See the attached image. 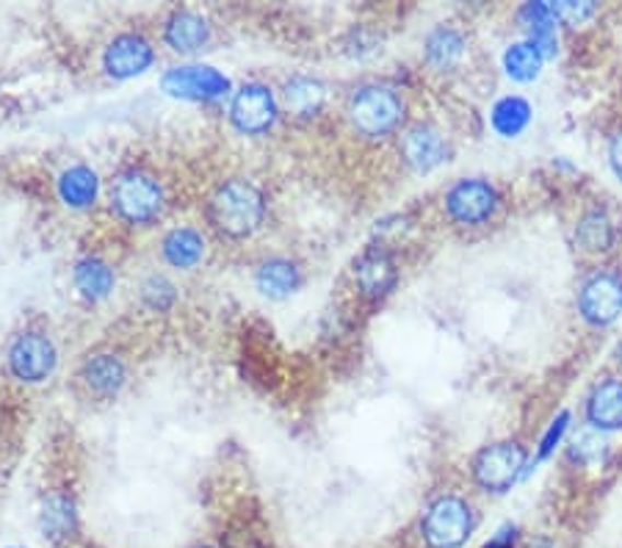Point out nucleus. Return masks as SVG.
Instances as JSON below:
<instances>
[{
  "label": "nucleus",
  "mask_w": 622,
  "mask_h": 548,
  "mask_svg": "<svg viewBox=\"0 0 622 548\" xmlns=\"http://www.w3.org/2000/svg\"><path fill=\"white\" fill-rule=\"evenodd\" d=\"M402 156L415 172H431L448 161V141L431 125H413L402 136Z\"/></svg>",
  "instance_id": "12"
},
{
  "label": "nucleus",
  "mask_w": 622,
  "mask_h": 548,
  "mask_svg": "<svg viewBox=\"0 0 622 548\" xmlns=\"http://www.w3.org/2000/svg\"><path fill=\"white\" fill-rule=\"evenodd\" d=\"M571 455H573V460H578L581 466H592V463H600V457L606 455L603 437L595 435V432H587V435H581L576 444H573Z\"/></svg>",
  "instance_id": "28"
},
{
  "label": "nucleus",
  "mask_w": 622,
  "mask_h": 548,
  "mask_svg": "<svg viewBox=\"0 0 622 548\" xmlns=\"http://www.w3.org/2000/svg\"><path fill=\"white\" fill-rule=\"evenodd\" d=\"M446 210L457 225H484L498 210V192L487 181H460L448 189Z\"/></svg>",
  "instance_id": "8"
},
{
  "label": "nucleus",
  "mask_w": 622,
  "mask_h": 548,
  "mask_svg": "<svg viewBox=\"0 0 622 548\" xmlns=\"http://www.w3.org/2000/svg\"><path fill=\"white\" fill-rule=\"evenodd\" d=\"M609 161H611V170H614V175L622 181V130H617V134L611 136Z\"/></svg>",
  "instance_id": "31"
},
{
  "label": "nucleus",
  "mask_w": 622,
  "mask_h": 548,
  "mask_svg": "<svg viewBox=\"0 0 622 548\" xmlns=\"http://www.w3.org/2000/svg\"><path fill=\"white\" fill-rule=\"evenodd\" d=\"M56 363H59L56 344L50 341V335L39 333V330H25L9 344L7 366L20 383H28V386L45 383L56 372Z\"/></svg>",
  "instance_id": "5"
},
{
  "label": "nucleus",
  "mask_w": 622,
  "mask_h": 548,
  "mask_svg": "<svg viewBox=\"0 0 622 548\" xmlns=\"http://www.w3.org/2000/svg\"><path fill=\"white\" fill-rule=\"evenodd\" d=\"M355 281L366 297H373V299L384 297V294L393 292L395 281H399V272H395L393 258H390L384 250H379V247L377 250H368L366 255L357 261Z\"/></svg>",
  "instance_id": "15"
},
{
  "label": "nucleus",
  "mask_w": 622,
  "mask_h": 548,
  "mask_svg": "<svg viewBox=\"0 0 622 548\" xmlns=\"http://www.w3.org/2000/svg\"><path fill=\"white\" fill-rule=\"evenodd\" d=\"M266 216L263 192L246 178H230L219 183L208 199V222L216 233L228 239H246L261 228Z\"/></svg>",
  "instance_id": "1"
},
{
  "label": "nucleus",
  "mask_w": 622,
  "mask_h": 548,
  "mask_svg": "<svg viewBox=\"0 0 622 548\" xmlns=\"http://www.w3.org/2000/svg\"><path fill=\"white\" fill-rule=\"evenodd\" d=\"M473 529H476V515L460 496L437 499L421 521V537L429 548H462Z\"/></svg>",
  "instance_id": "4"
},
{
  "label": "nucleus",
  "mask_w": 622,
  "mask_h": 548,
  "mask_svg": "<svg viewBox=\"0 0 622 548\" xmlns=\"http://www.w3.org/2000/svg\"><path fill=\"white\" fill-rule=\"evenodd\" d=\"M230 123L246 136H261L277 123V100L263 83H244L230 103Z\"/></svg>",
  "instance_id": "7"
},
{
  "label": "nucleus",
  "mask_w": 622,
  "mask_h": 548,
  "mask_svg": "<svg viewBox=\"0 0 622 548\" xmlns=\"http://www.w3.org/2000/svg\"><path fill=\"white\" fill-rule=\"evenodd\" d=\"M125 379H128V368H125L123 357L114 355V352L89 355L81 366V383L94 397H117L123 391Z\"/></svg>",
  "instance_id": "13"
},
{
  "label": "nucleus",
  "mask_w": 622,
  "mask_h": 548,
  "mask_svg": "<svg viewBox=\"0 0 622 548\" xmlns=\"http://www.w3.org/2000/svg\"><path fill=\"white\" fill-rule=\"evenodd\" d=\"M72 283H76L78 294H81L87 302H100V299H105L114 292L117 274H114L111 263H105L103 258L87 255L72 269Z\"/></svg>",
  "instance_id": "17"
},
{
  "label": "nucleus",
  "mask_w": 622,
  "mask_h": 548,
  "mask_svg": "<svg viewBox=\"0 0 622 548\" xmlns=\"http://www.w3.org/2000/svg\"><path fill=\"white\" fill-rule=\"evenodd\" d=\"M111 210L136 228L156 222L163 214V189L158 178L136 167L119 172L117 181L111 183Z\"/></svg>",
  "instance_id": "2"
},
{
  "label": "nucleus",
  "mask_w": 622,
  "mask_h": 548,
  "mask_svg": "<svg viewBox=\"0 0 622 548\" xmlns=\"http://www.w3.org/2000/svg\"><path fill=\"white\" fill-rule=\"evenodd\" d=\"M581 316L595 327H606L622 313V277L614 272L592 274L578 297Z\"/></svg>",
  "instance_id": "10"
},
{
  "label": "nucleus",
  "mask_w": 622,
  "mask_h": 548,
  "mask_svg": "<svg viewBox=\"0 0 622 548\" xmlns=\"http://www.w3.org/2000/svg\"><path fill=\"white\" fill-rule=\"evenodd\" d=\"M97 189H100L97 172L83 167V163L70 167V170H65L59 175V197L61 203H67L70 208L78 210L89 208V205L97 199Z\"/></svg>",
  "instance_id": "21"
},
{
  "label": "nucleus",
  "mask_w": 622,
  "mask_h": 548,
  "mask_svg": "<svg viewBox=\"0 0 622 548\" xmlns=\"http://www.w3.org/2000/svg\"><path fill=\"white\" fill-rule=\"evenodd\" d=\"M465 50V36L457 28H451V25H440V28L431 31L429 39H426V59H429V65H435L437 70H451V67L460 65Z\"/></svg>",
  "instance_id": "22"
},
{
  "label": "nucleus",
  "mask_w": 622,
  "mask_h": 548,
  "mask_svg": "<svg viewBox=\"0 0 622 548\" xmlns=\"http://www.w3.org/2000/svg\"><path fill=\"white\" fill-rule=\"evenodd\" d=\"M542 53L531 42H515L504 53V70L515 81H534L542 70Z\"/></svg>",
  "instance_id": "26"
},
{
  "label": "nucleus",
  "mask_w": 622,
  "mask_h": 548,
  "mask_svg": "<svg viewBox=\"0 0 622 548\" xmlns=\"http://www.w3.org/2000/svg\"><path fill=\"white\" fill-rule=\"evenodd\" d=\"M567 421H571V415L567 413H562L558 415L556 421L551 424V430L545 432V437H542V446H540V457H548L553 452V446L562 441V435H564V430H567Z\"/></svg>",
  "instance_id": "30"
},
{
  "label": "nucleus",
  "mask_w": 622,
  "mask_h": 548,
  "mask_svg": "<svg viewBox=\"0 0 622 548\" xmlns=\"http://www.w3.org/2000/svg\"><path fill=\"white\" fill-rule=\"evenodd\" d=\"M531 123V105L523 98H504L495 103L493 109V128L500 136L512 139V136L523 134Z\"/></svg>",
  "instance_id": "25"
},
{
  "label": "nucleus",
  "mask_w": 622,
  "mask_h": 548,
  "mask_svg": "<svg viewBox=\"0 0 622 548\" xmlns=\"http://www.w3.org/2000/svg\"><path fill=\"white\" fill-rule=\"evenodd\" d=\"M161 87L163 92L181 100H219L230 92L228 76H221L216 67L203 65L172 67L161 78Z\"/></svg>",
  "instance_id": "9"
},
{
  "label": "nucleus",
  "mask_w": 622,
  "mask_h": 548,
  "mask_svg": "<svg viewBox=\"0 0 622 548\" xmlns=\"http://www.w3.org/2000/svg\"><path fill=\"white\" fill-rule=\"evenodd\" d=\"M210 25L203 14L188 12V9H177L169 14L166 25H163V42L175 53H197L208 45Z\"/></svg>",
  "instance_id": "14"
},
{
  "label": "nucleus",
  "mask_w": 622,
  "mask_h": 548,
  "mask_svg": "<svg viewBox=\"0 0 622 548\" xmlns=\"http://www.w3.org/2000/svg\"><path fill=\"white\" fill-rule=\"evenodd\" d=\"M141 297L152 310H166L169 305L175 302V286L166 277H150L141 288Z\"/></svg>",
  "instance_id": "27"
},
{
  "label": "nucleus",
  "mask_w": 622,
  "mask_h": 548,
  "mask_svg": "<svg viewBox=\"0 0 622 548\" xmlns=\"http://www.w3.org/2000/svg\"><path fill=\"white\" fill-rule=\"evenodd\" d=\"M163 261L175 269H194L205 258V239L194 228H175L163 236Z\"/></svg>",
  "instance_id": "20"
},
{
  "label": "nucleus",
  "mask_w": 622,
  "mask_h": 548,
  "mask_svg": "<svg viewBox=\"0 0 622 548\" xmlns=\"http://www.w3.org/2000/svg\"><path fill=\"white\" fill-rule=\"evenodd\" d=\"M404 119V100L390 87H362L349 100V123L366 139H382L393 134Z\"/></svg>",
  "instance_id": "3"
},
{
  "label": "nucleus",
  "mask_w": 622,
  "mask_h": 548,
  "mask_svg": "<svg viewBox=\"0 0 622 548\" xmlns=\"http://www.w3.org/2000/svg\"><path fill=\"white\" fill-rule=\"evenodd\" d=\"M156 50L141 34H119L108 42L103 53V70L117 81L145 76L152 67Z\"/></svg>",
  "instance_id": "11"
},
{
  "label": "nucleus",
  "mask_w": 622,
  "mask_h": 548,
  "mask_svg": "<svg viewBox=\"0 0 622 548\" xmlns=\"http://www.w3.org/2000/svg\"><path fill=\"white\" fill-rule=\"evenodd\" d=\"M529 548H556V546H553V543L548 540V537H537V540H531Z\"/></svg>",
  "instance_id": "33"
},
{
  "label": "nucleus",
  "mask_w": 622,
  "mask_h": 548,
  "mask_svg": "<svg viewBox=\"0 0 622 548\" xmlns=\"http://www.w3.org/2000/svg\"><path fill=\"white\" fill-rule=\"evenodd\" d=\"M526 466V449L515 441L493 444L473 460V479L487 493H506L520 479Z\"/></svg>",
  "instance_id": "6"
},
{
  "label": "nucleus",
  "mask_w": 622,
  "mask_h": 548,
  "mask_svg": "<svg viewBox=\"0 0 622 548\" xmlns=\"http://www.w3.org/2000/svg\"><path fill=\"white\" fill-rule=\"evenodd\" d=\"M286 105L288 112L297 114V117H315L321 112V105H324V87L321 81L308 76H297L286 83Z\"/></svg>",
  "instance_id": "24"
},
{
  "label": "nucleus",
  "mask_w": 622,
  "mask_h": 548,
  "mask_svg": "<svg viewBox=\"0 0 622 548\" xmlns=\"http://www.w3.org/2000/svg\"><path fill=\"white\" fill-rule=\"evenodd\" d=\"M257 292L268 299H286L302 286V269L291 258H268L257 266Z\"/></svg>",
  "instance_id": "16"
},
{
  "label": "nucleus",
  "mask_w": 622,
  "mask_h": 548,
  "mask_svg": "<svg viewBox=\"0 0 622 548\" xmlns=\"http://www.w3.org/2000/svg\"><path fill=\"white\" fill-rule=\"evenodd\" d=\"M197 548H210V546H197Z\"/></svg>",
  "instance_id": "34"
},
{
  "label": "nucleus",
  "mask_w": 622,
  "mask_h": 548,
  "mask_svg": "<svg viewBox=\"0 0 622 548\" xmlns=\"http://www.w3.org/2000/svg\"><path fill=\"white\" fill-rule=\"evenodd\" d=\"M512 546H515V526H504V529L487 543V548H512Z\"/></svg>",
  "instance_id": "32"
},
{
  "label": "nucleus",
  "mask_w": 622,
  "mask_h": 548,
  "mask_svg": "<svg viewBox=\"0 0 622 548\" xmlns=\"http://www.w3.org/2000/svg\"><path fill=\"white\" fill-rule=\"evenodd\" d=\"M576 241L584 252H592V255L609 252L614 247V225L606 216V210L595 208L581 216V222L576 228Z\"/></svg>",
  "instance_id": "23"
},
{
  "label": "nucleus",
  "mask_w": 622,
  "mask_h": 548,
  "mask_svg": "<svg viewBox=\"0 0 622 548\" xmlns=\"http://www.w3.org/2000/svg\"><path fill=\"white\" fill-rule=\"evenodd\" d=\"M587 419L595 430H622V379H606L587 399Z\"/></svg>",
  "instance_id": "18"
},
{
  "label": "nucleus",
  "mask_w": 622,
  "mask_h": 548,
  "mask_svg": "<svg viewBox=\"0 0 622 548\" xmlns=\"http://www.w3.org/2000/svg\"><path fill=\"white\" fill-rule=\"evenodd\" d=\"M39 526L42 532H45L47 540L53 543L70 540L78 529L76 502H72L70 496H65V493H50V496L42 502Z\"/></svg>",
  "instance_id": "19"
},
{
  "label": "nucleus",
  "mask_w": 622,
  "mask_h": 548,
  "mask_svg": "<svg viewBox=\"0 0 622 548\" xmlns=\"http://www.w3.org/2000/svg\"><path fill=\"white\" fill-rule=\"evenodd\" d=\"M553 14H556V20H562V23L578 25L584 23V20L592 18L595 7L592 3H556V7H553Z\"/></svg>",
  "instance_id": "29"
}]
</instances>
